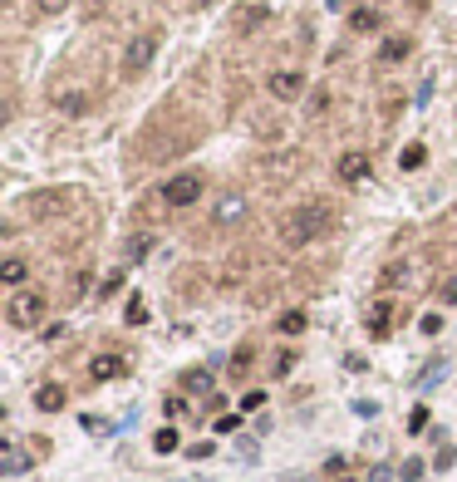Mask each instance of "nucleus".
Instances as JSON below:
<instances>
[{
  "label": "nucleus",
  "instance_id": "35",
  "mask_svg": "<svg viewBox=\"0 0 457 482\" xmlns=\"http://www.w3.org/2000/svg\"><path fill=\"white\" fill-rule=\"evenodd\" d=\"M408 428H413V433H423V428H428V408H413V418H408Z\"/></svg>",
  "mask_w": 457,
  "mask_h": 482
},
{
  "label": "nucleus",
  "instance_id": "6",
  "mask_svg": "<svg viewBox=\"0 0 457 482\" xmlns=\"http://www.w3.org/2000/svg\"><path fill=\"white\" fill-rule=\"evenodd\" d=\"M74 207V193H64V188H49V193H30L20 202V212L30 217V222H49V217H59V212H69Z\"/></svg>",
  "mask_w": 457,
  "mask_h": 482
},
{
  "label": "nucleus",
  "instance_id": "2",
  "mask_svg": "<svg viewBox=\"0 0 457 482\" xmlns=\"http://www.w3.org/2000/svg\"><path fill=\"white\" fill-rule=\"evenodd\" d=\"M158 50H162V25H143V30L123 45V54H118V74H123L128 84H133V79H143V74L153 69Z\"/></svg>",
  "mask_w": 457,
  "mask_h": 482
},
{
  "label": "nucleus",
  "instance_id": "18",
  "mask_svg": "<svg viewBox=\"0 0 457 482\" xmlns=\"http://www.w3.org/2000/svg\"><path fill=\"white\" fill-rule=\"evenodd\" d=\"M349 30H354V35H374V30H379V10H369V5L349 10Z\"/></svg>",
  "mask_w": 457,
  "mask_h": 482
},
{
  "label": "nucleus",
  "instance_id": "31",
  "mask_svg": "<svg viewBox=\"0 0 457 482\" xmlns=\"http://www.w3.org/2000/svg\"><path fill=\"white\" fill-rule=\"evenodd\" d=\"M261 403H266V394H261V389H251V394H246V398H241V413H256V408H261Z\"/></svg>",
  "mask_w": 457,
  "mask_h": 482
},
{
  "label": "nucleus",
  "instance_id": "15",
  "mask_svg": "<svg viewBox=\"0 0 457 482\" xmlns=\"http://www.w3.org/2000/svg\"><path fill=\"white\" fill-rule=\"evenodd\" d=\"M30 463H35V448H30V443H25V448L5 443V463H0V473H5V478H20V473H25Z\"/></svg>",
  "mask_w": 457,
  "mask_h": 482
},
{
  "label": "nucleus",
  "instance_id": "9",
  "mask_svg": "<svg viewBox=\"0 0 457 482\" xmlns=\"http://www.w3.org/2000/svg\"><path fill=\"white\" fill-rule=\"evenodd\" d=\"M364 325H369V335H374V340H388V335H393V325H398V305H393V300H374V305H369V315H364Z\"/></svg>",
  "mask_w": 457,
  "mask_h": 482
},
{
  "label": "nucleus",
  "instance_id": "33",
  "mask_svg": "<svg viewBox=\"0 0 457 482\" xmlns=\"http://www.w3.org/2000/svg\"><path fill=\"white\" fill-rule=\"evenodd\" d=\"M118 290H123V271H114V276H109V281H104V290H99V295H104V300H109V295H118Z\"/></svg>",
  "mask_w": 457,
  "mask_h": 482
},
{
  "label": "nucleus",
  "instance_id": "40",
  "mask_svg": "<svg viewBox=\"0 0 457 482\" xmlns=\"http://www.w3.org/2000/svg\"><path fill=\"white\" fill-rule=\"evenodd\" d=\"M335 482H354V478H335Z\"/></svg>",
  "mask_w": 457,
  "mask_h": 482
},
{
  "label": "nucleus",
  "instance_id": "26",
  "mask_svg": "<svg viewBox=\"0 0 457 482\" xmlns=\"http://www.w3.org/2000/svg\"><path fill=\"white\" fill-rule=\"evenodd\" d=\"M423 158H428V148H423V143H408V148H403V158H398V163H403V168H408V173H413V168H423Z\"/></svg>",
  "mask_w": 457,
  "mask_h": 482
},
{
  "label": "nucleus",
  "instance_id": "21",
  "mask_svg": "<svg viewBox=\"0 0 457 482\" xmlns=\"http://www.w3.org/2000/svg\"><path fill=\"white\" fill-rule=\"evenodd\" d=\"M330 103H335V94H330V84H320V89L310 94V103H305V113H310V123H315V118H325V113H330Z\"/></svg>",
  "mask_w": 457,
  "mask_h": 482
},
{
  "label": "nucleus",
  "instance_id": "4",
  "mask_svg": "<svg viewBox=\"0 0 457 482\" xmlns=\"http://www.w3.org/2000/svg\"><path fill=\"white\" fill-rule=\"evenodd\" d=\"M207 193V178L192 168V173H177V178H167L162 188H158V202L162 207H172V212H182V207H197V197Z\"/></svg>",
  "mask_w": 457,
  "mask_h": 482
},
{
  "label": "nucleus",
  "instance_id": "12",
  "mask_svg": "<svg viewBox=\"0 0 457 482\" xmlns=\"http://www.w3.org/2000/svg\"><path fill=\"white\" fill-rule=\"evenodd\" d=\"M118 374H128V360H123V355H114V350H104V355H94V360H89V379H94V384L118 379Z\"/></svg>",
  "mask_w": 457,
  "mask_h": 482
},
{
  "label": "nucleus",
  "instance_id": "37",
  "mask_svg": "<svg viewBox=\"0 0 457 482\" xmlns=\"http://www.w3.org/2000/svg\"><path fill=\"white\" fill-rule=\"evenodd\" d=\"M393 478V468H374V473H369V482H388Z\"/></svg>",
  "mask_w": 457,
  "mask_h": 482
},
{
  "label": "nucleus",
  "instance_id": "30",
  "mask_svg": "<svg viewBox=\"0 0 457 482\" xmlns=\"http://www.w3.org/2000/svg\"><path fill=\"white\" fill-rule=\"evenodd\" d=\"M398 478H403V482H418V478H423V463H418V458H408V463L398 468Z\"/></svg>",
  "mask_w": 457,
  "mask_h": 482
},
{
  "label": "nucleus",
  "instance_id": "34",
  "mask_svg": "<svg viewBox=\"0 0 457 482\" xmlns=\"http://www.w3.org/2000/svg\"><path fill=\"white\" fill-rule=\"evenodd\" d=\"M354 413H359V418H374V413H379V403H374V398H359V403H354Z\"/></svg>",
  "mask_w": 457,
  "mask_h": 482
},
{
  "label": "nucleus",
  "instance_id": "28",
  "mask_svg": "<svg viewBox=\"0 0 457 482\" xmlns=\"http://www.w3.org/2000/svg\"><path fill=\"white\" fill-rule=\"evenodd\" d=\"M123 315H128V325H143V320H148V305H143V295H133Z\"/></svg>",
  "mask_w": 457,
  "mask_h": 482
},
{
  "label": "nucleus",
  "instance_id": "8",
  "mask_svg": "<svg viewBox=\"0 0 457 482\" xmlns=\"http://www.w3.org/2000/svg\"><path fill=\"white\" fill-rule=\"evenodd\" d=\"M266 89L275 103H295V98L305 94V69H271L266 74Z\"/></svg>",
  "mask_w": 457,
  "mask_h": 482
},
{
  "label": "nucleus",
  "instance_id": "20",
  "mask_svg": "<svg viewBox=\"0 0 457 482\" xmlns=\"http://www.w3.org/2000/svg\"><path fill=\"white\" fill-rule=\"evenodd\" d=\"M153 241H158V236H153V231H133V236H128V241H123V261H143V256H148V246H153Z\"/></svg>",
  "mask_w": 457,
  "mask_h": 482
},
{
  "label": "nucleus",
  "instance_id": "17",
  "mask_svg": "<svg viewBox=\"0 0 457 482\" xmlns=\"http://www.w3.org/2000/svg\"><path fill=\"white\" fill-rule=\"evenodd\" d=\"M25 276H30V261H25V256H5V266H0V281H5L10 290H20V286H25Z\"/></svg>",
  "mask_w": 457,
  "mask_h": 482
},
{
  "label": "nucleus",
  "instance_id": "13",
  "mask_svg": "<svg viewBox=\"0 0 457 482\" xmlns=\"http://www.w3.org/2000/svg\"><path fill=\"white\" fill-rule=\"evenodd\" d=\"M335 173H340V183H349V188H354V183H364V178H369V153H364V148L344 153L340 163H335Z\"/></svg>",
  "mask_w": 457,
  "mask_h": 482
},
{
  "label": "nucleus",
  "instance_id": "38",
  "mask_svg": "<svg viewBox=\"0 0 457 482\" xmlns=\"http://www.w3.org/2000/svg\"><path fill=\"white\" fill-rule=\"evenodd\" d=\"M187 5H192V10H207V5H212V0H187Z\"/></svg>",
  "mask_w": 457,
  "mask_h": 482
},
{
  "label": "nucleus",
  "instance_id": "3",
  "mask_svg": "<svg viewBox=\"0 0 457 482\" xmlns=\"http://www.w3.org/2000/svg\"><path fill=\"white\" fill-rule=\"evenodd\" d=\"M44 315H49V295H44L40 286L10 290V300H5V320H10L15 330H40Z\"/></svg>",
  "mask_w": 457,
  "mask_h": 482
},
{
  "label": "nucleus",
  "instance_id": "7",
  "mask_svg": "<svg viewBox=\"0 0 457 482\" xmlns=\"http://www.w3.org/2000/svg\"><path fill=\"white\" fill-rule=\"evenodd\" d=\"M49 103H54L59 113H69V118H84V113L94 108V94H89L84 84H69V79H59V84L49 89Z\"/></svg>",
  "mask_w": 457,
  "mask_h": 482
},
{
  "label": "nucleus",
  "instance_id": "1",
  "mask_svg": "<svg viewBox=\"0 0 457 482\" xmlns=\"http://www.w3.org/2000/svg\"><path fill=\"white\" fill-rule=\"evenodd\" d=\"M335 222H340V207H335V202H325V197H315V202L290 207V212L280 217L275 236H280V246H285V251H305V246H315L320 236H330V231H335Z\"/></svg>",
  "mask_w": 457,
  "mask_h": 482
},
{
  "label": "nucleus",
  "instance_id": "27",
  "mask_svg": "<svg viewBox=\"0 0 457 482\" xmlns=\"http://www.w3.org/2000/svg\"><path fill=\"white\" fill-rule=\"evenodd\" d=\"M290 369H295V350H280V355L271 360V374H275V379H285Z\"/></svg>",
  "mask_w": 457,
  "mask_h": 482
},
{
  "label": "nucleus",
  "instance_id": "39",
  "mask_svg": "<svg viewBox=\"0 0 457 482\" xmlns=\"http://www.w3.org/2000/svg\"><path fill=\"white\" fill-rule=\"evenodd\" d=\"M423 5H428V0H413V10H423Z\"/></svg>",
  "mask_w": 457,
  "mask_h": 482
},
{
  "label": "nucleus",
  "instance_id": "16",
  "mask_svg": "<svg viewBox=\"0 0 457 482\" xmlns=\"http://www.w3.org/2000/svg\"><path fill=\"white\" fill-rule=\"evenodd\" d=\"M408 54H413V40H408V35H393V40L379 45V64H398V59H408Z\"/></svg>",
  "mask_w": 457,
  "mask_h": 482
},
{
  "label": "nucleus",
  "instance_id": "11",
  "mask_svg": "<svg viewBox=\"0 0 457 482\" xmlns=\"http://www.w3.org/2000/svg\"><path fill=\"white\" fill-rule=\"evenodd\" d=\"M246 217V197L241 193H222L217 197V207H212V226H236Z\"/></svg>",
  "mask_w": 457,
  "mask_h": 482
},
{
  "label": "nucleus",
  "instance_id": "23",
  "mask_svg": "<svg viewBox=\"0 0 457 482\" xmlns=\"http://www.w3.org/2000/svg\"><path fill=\"white\" fill-rule=\"evenodd\" d=\"M251 360H256V345H241V350L231 355V379H246V374H251Z\"/></svg>",
  "mask_w": 457,
  "mask_h": 482
},
{
  "label": "nucleus",
  "instance_id": "32",
  "mask_svg": "<svg viewBox=\"0 0 457 482\" xmlns=\"http://www.w3.org/2000/svg\"><path fill=\"white\" fill-rule=\"evenodd\" d=\"M438 300H443V305H457V276H448V281H443V290H438Z\"/></svg>",
  "mask_w": 457,
  "mask_h": 482
},
{
  "label": "nucleus",
  "instance_id": "14",
  "mask_svg": "<svg viewBox=\"0 0 457 482\" xmlns=\"http://www.w3.org/2000/svg\"><path fill=\"white\" fill-rule=\"evenodd\" d=\"M64 403H69V389L64 384H40L35 389V408H40V413H59Z\"/></svg>",
  "mask_w": 457,
  "mask_h": 482
},
{
  "label": "nucleus",
  "instance_id": "24",
  "mask_svg": "<svg viewBox=\"0 0 457 482\" xmlns=\"http://www.w3.org/2000/svg\"><path fill=\"white\" fill-rule=\"evenodd\" d=\"M182 389H187V394H207V389H212L207 369H187V374H182Z\"/></svg>",
  "mask_w": 457,
  "mask_h": 482
},
{
  "label": "nucleus",
  "instance_id": "36",
  "mask_svg": "<svg viewBox=\"0 0 457 482\" xmlns=\"http://www.w3.org/2000/svg\"><path fill=\"white\" fill-rule=\"evenodd\" d=\"M236 423H241V413H222V418H217V433H231Z\"/></svg>",
  "mask_w": 457,
  "mask_h": 482
},
{
  "label": "nucleus",
  "instance_id": "10",
  "mask_svg": "<svg viewBox=\"0 0 457 482\" xmlns=\"http://www.w3.org/2000/svg\"><path fill=\"white\" fill-rule=\"evenodd\" d=\"M266 20H271V5L246 0V5L231 15V30H236V35H256V30H266Z\"/></svg>",
  "mask_w": 457,
  "mask_h": 482
},
{
  "label": "nucleus",
  "instance_id": "29",
  "mask_svg": "<svg viewBox=\"0 0 457 482\" xmlns=\"http://www.w3.org/2000/svg\"><path fill=\"white\" fill-rule=\"evenodd\" d=\"M153 448H158V453H172V448H177V428H158Z\"/></svg>",
  "mask_w": 457,
  "mask_h": 482
},
{
  "label": "nucleus",
  "instance_id": "25",
  "mask_svg": "<svg viewBox=\"0 0 457 482\" xmlns=\"http://www.w3.org/2000/svg\"><path fill=\"white\" fill-rule=\"evenodd\" d=\"M69 5H74V0H35V15H40V20H54V15H64Z\"/></svg>",
  "mask_w": 457,
  "mask_h": 482
},
{
  "label": "nucleus",
  "instance_id": "19",
  "mask_svg": "<svg viewBox=\"0 0 457 482\" xmlns=\"http://www.w3.org/2000/svg\"><path fill=\"white\" fill-rule=\"evenodd\" d=\"M251 128H256V138H266V143L285 133V123H280V113H256V118H251Z\"/></svg>",
  "mask_w": 457,
  "mask_h": 482
},
{
  "label": "nucleus",
  "instance_id": "22",
  "mask_svg": "<svg viewBox=\"0 0 457 482\" xmlns=\"http://www.w3.org/2000/svg\"><path fill=\"white\" fill-rule=\"evenodd\" d=\"M305 325H310L305 310H285V315H275V330H280V335H300Z\"/></svg>",
  "mask_w": 457,
  "mask_h": 482
},
{
  "label": "nucleus",
  "instance_id": "5",
  "mask_svg": "<svg viewBox=\"0 0 457 482\" xmlns=\"http://www.w3.org/2000/svg\"><path fill=\"white\" fill-rule=\"evenodd\" d=\"M300 168H305V153H295V148H280V153H271V158H261V163H256V173H261L271 188H285Z\"/></svg>",
  "mask_w": 457,
  "mask_h": 482
}]
</instances>
